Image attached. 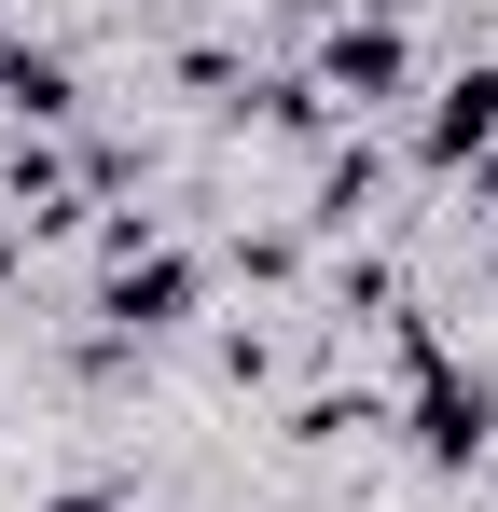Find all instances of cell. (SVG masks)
Masks as SVG:
<instances>
[{
	"label": "cell",
	"instance_id": "cell-1",
	"mask_svg": "<svg viewBox=\"0 0 498 512\" xmlns=\"http://www.w3.org/2000/svg\"><path fill=\"white\" fill-rule=\"evenodd\" d=\"M471 139H498V70L443 84V111H429V153H471Z\"/></svg>",
	"mask_w": 498,
	"mask_h": 512
},
{
	"label": "cell",
	"instance_id": "cell-2",
	"mask_svg": "<svg viewBox=\"0 0 498 512\" xmlns=\"http://www.w3.org/2000/svg\"><path fill=\"white\" fill-rule=\"evenodd\" d=\"M332 84H346V97H388V84H402V42H388V28H346V42H332Z\"/></svg>",
	"mask_w": 498,
	"mask_h": 512
}]
</instances>
